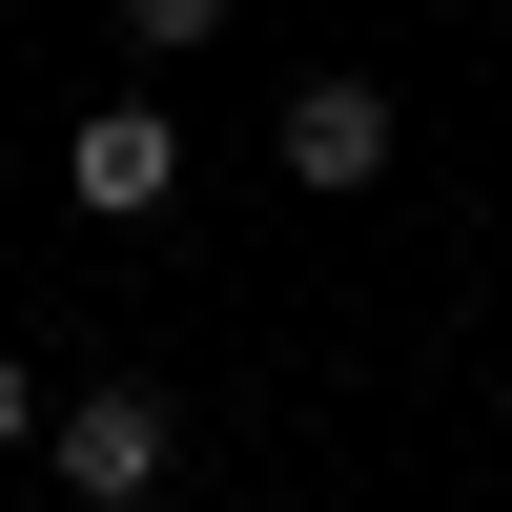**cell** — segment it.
I'll return each instance as SVG.
<instances>
[{"mask_svg": "<svg viewBox=\"0 0 512 512\" xmlns=\"http://www.w3.org/2000/svg\"><path fill=\"white\" fill-rule=\"evenodd\" d=\"M164 185H185V123H164V103H82V144H62V205H82V226H144Z\"/></svg>", "mask_w": 512, "mask_h": 512, "instance_id": "6da1fadb", "label": "cell"}, {"mask_svg": "<svg viewBox=\"0 0 512 512\" xmlns=\"http://www.w3.org/2000/svg\"><path fill=\"white\" fill-rule=\"evenodd\" d=\"M41 451H62V492H82V512H123V492H164V451H185V431H164V390H82Z\"/></svg>", "mask_w": 512, "mask_h": 512, "instance_id": "7a4b0ae2", "label": "cell"}, {"mask_svg": "<svg viewBox=\"0 0 512 512\" xmlns=\"http://www.w3.org/2000/svg\"><path fill=\"white\" fill-rule=\"evenodd\" d=\"M390 164V82H287V185H369Z\"/></svg>", "mask_w": 512, "mask_h": 512, "instance_id": "3957f363", "label": "cell"}, {"mask_svg": "<svg viewBox=\"0 0 512 512\" xmlns=\"http://www.w3.org/2000/svg\"><path fill=\"white\" fill-rule=\"evenodd\" d=\"M123 41H144V62H185V41H226V0H123Z\"/></svg>", "mask_w": 512, "mask_h": 512, "instance_id": "277c9868", "label": "cell"}, {"mask_svg": "<svg viewBox=\"0 0 512 512\" xmlns=\"http://www.w3.org/2000/svg\"><path fill=\"white\" fill-rule=\"evenodd\" d=\"M21 431H62V410H41V369H21V349H0V451H21Z\"/></svg>", "mask_w": 512, "mask_h": 512, "instance_id": "5b68a950", "label": "cell"}]
</instances>
